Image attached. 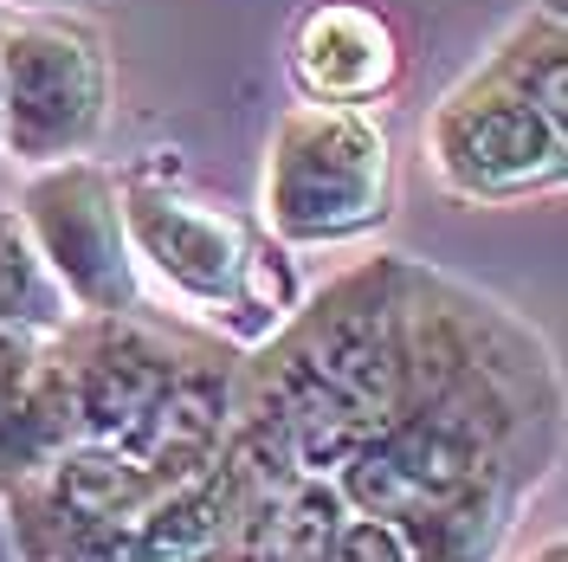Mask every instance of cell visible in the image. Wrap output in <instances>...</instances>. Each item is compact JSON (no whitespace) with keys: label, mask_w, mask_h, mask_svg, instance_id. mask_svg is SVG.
Masks as SVG:
<instances>
[{"label":"cell","mask_w":568,"mask_h":562,"mask_svg":"<svg viewBox=\"0 0 568 562\" xmlns=\"http://www.w3.org/2000/svg\"><path fill=\"white\" fill-rule=\"evenodd\" d=\"M123 233L136 272H149L187 317H201L226 350H265L304 304L297 265L265 227H246L240 213L207 208L169 181H123Z\"/></svg>","instance_id":"obj_1"},{"label":"cell","mask_w":568,"mask_h":562,"mask_svg":"<svg viewBox=\"0 0 568 562\" xmlns=\"http://www.w3.org/2000/svg\"><path fill=\"white\" fill-rule=\"evenodd\" d=\"M394 213V137L375 110L291 104L265 142L258 220L284 252L355 247Z\"/></svg>","instance_id":"obj_2"},{"label":"cell","mask_w":568,"mask_h":562,"mask_svg":"<svg viewBox=\"0 0 568 562\" xmlns=\"http://www.w3.org/2000/svg\"><path fill=\"white\" fill-rule=\"evenodd\" d=\"M426 162L446 194L504 208V201H530V194L562 188L568 130L478 66L426 117Z\"/></svg>","instance_id":"obj_3"},{"label":"cell","mask_w":568,"mask_h":562,"mask_svg":"<svg viewBox=\"0 0 568 562\" xmlns=\"http://www.w3.org/2000/svg\"><path fill=\"white\" fill-rule=\"evenodd\" d=\"M110 110L104 39L84 20H20L0 33V142L13 162L45 169L84 155Z\"/></svg>","instance_id":"obj_4"},{"label":"cell","mask_w":568,"mask_h":562,"mask_svg":"<svg viewBox=\"0 0 568 562\" xmlns=\"http://www.w3.org/2000/svg\"><path fill=\"white\" fill-rule=\"evenodd\" d=\"M20 220L78 317L142 311V272L123 233V181L104 162L71 155L33 169L20 188Z\"/></svg>","instance_id":"obj_5"},{"label":"cell","mask_w":568,"mask_h":562,"mask_svg":"<svg viewBox=\"0 0 568 562\" xmlns=\"http://www.w3.org/2000/svg\"><path fill=\"white\" fill-rule=\"evenodd\" d=\"M52 343H59L78 440H104L116 453L136 446L149 414L162 408V394L187 369V355L201 350L194 330L155 323L149 304L142 311H116V317H71Z\"/></svg>","instance_id":"obj_6"},{"label":"cell","mask_w":568,"mask_h":562,"mask_svg":"<svg viewBox=\"0 0 568 562\" xmlns=\"http://www.w3.org/2000/svg\"><path fill=\"white\" fill-rule=\"evenodd\" d=\"M175 485L162 472L136 465L104 440H71L65 453H52L27 485L0 498L7 511V536L20 562H78L104 530H116L136 504Z\"/></svg>","instance_id":"obj_7"},{"label":"cell","mask_w":568,"mask_h":562,"mask_svg":"<svg viewBox=\"0 0 568 562\" xmlns=\"http://www.w3.org/2000/svg\"><path fill=\"white\" fill-rule=\"evenodd\" d=\"M246 492H252L246 459L226 446L213 465L187 472L175 485H162L149 504H136L78 562H226Z\"/></svg>","instance_id":"obj_8"},{"label":"cell","mask_w":568,"mask_h":562,"mask_svg":"<svg viewBox=\"0 0 568 562\" xmlns=\"http://www.w3.org/2000/svg\"><path fill=\"white\" fill-rule=\"evenodd\" d=\"M291 78H297L304 104L375 110L400 84V39L375 7L323 0L291 33Z\"/></svg>","instance_id":"obj_9"},{"label":"cell","mask_w":568,"mask_h":562,"mask_svg":"<svg viewBox=\"0 0 568 562\" xmlns=\"http://www.w3.org/2000/svg\"><path fill=\"white\" fill-rule=\"evenodd\" d=\"M71 440H78V426H71L59 343L0 330V498L13 485H27Z\"/></svg>","instance_id":"obj_10"},{"label":"cell","mask_w":568,"mask_h":562,"mask_svg":"<svg viewBox=\"0 0 568 562\" xmlns=\"http://www.w3.org/2000/svg\"><path fill=\"white\" fill-rule=\"evenodd\" d=\"M343 524L349 504L336 479H272V485L252 479L226 562H323Z\"/></svg>","instance_id":"obj_11"},{"label":"cell","mask_w":568,"mask_h":562,"mask_svg":"<svg viewBox=\"0 0 568 562\" xmlns=\"http://www.w3.org/2000/svg\"><path fill=\"white\" fill-rule=\"evenodd\" d=\"M524 504H530V485L491 479V485H465V492L439 498V504H420L394 530H400L414 562H497Z\"/></svg>","instance_id":"obj_12"},{"label":"cell","mask_w":568,"mask_h":562,"mask_svg":"<svg viewBox=\"0 0 568 562\" xmlns=\"http://www.w3.org/2000/svg\"><path fill=\"white\" fill-rule=\"evenodd\" d=\"M485 71L504 78L510 91H524L549 123L568 130V13H562V0L530 7V13L491 46Z\"/></svg>","instance_id":"obj_13"},{"label":"cell","mask_w":568,"mask_h":562,"mask_svg":"<svg viewBox=\"0 0 568 562\" xmlns=\"http://www.w3.org/2000/svg\"><path fill=\"white\" fill-rule=\"evenodd\" d=\"M71 298L59 291V279L45 272L33 233L20 208H0V330H20V337H59L71 323Z\"/></svg>","instance_id":"obj_14"},{"label":"cell","mask_w":568,"mask_h":562,"mask_svg":"<svg viewBox=\"0 0 568 562\" xmlns=\"http://www.w3.org/2000/svg\"><path fill=\"white\" fill-rule=\"evenodd\" d=\"M323 562H414L407 556V543H400V530L382 524V518H355L336 530V543H329V556Z\"/></svg>","instance_id":"obj_15"},{"label":"cell","mask_w":568,"mask_h":562,"mask_svg":"<svg viewBox=\"0 0 568 562\" xmlns=\"http://www.w3.org/2000/svg\"><path fill=\"white\" fill-rule=\"evenodd\" d=\"M524 562H568V543H562V536H549V543H542V550H530Z\"/></svg>","instance_id":"obj_16"}]
</instances>
